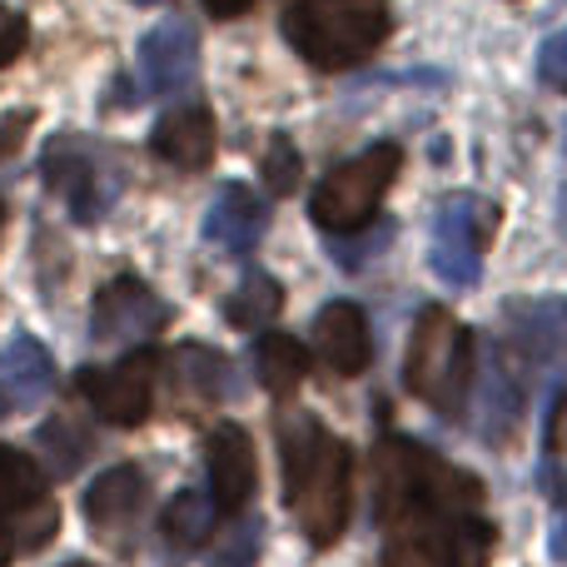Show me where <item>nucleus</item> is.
<instances>
[{"instance_id":"nucleus-1","label":"nucleus","mask_w":567,"mask_h":567,"mask_svg":"<svg viewBox=\"0 0 567 567\" xmlns=\"http://www.w3.org/2000/svg\"><path fill=\"white\" fill-rule=\"evenodd\" d=\"M279 453H284V498H289L303 538L313 548H333L343 523H349V483H353L349 443H339L309 413H289L279 423Z\"/></svg>"},{"instance_id":"nucleus-2","label":"nucleus","mask_w":567,"mask_h":567,"mask_svg":"<svg viewBox=\"0 0 567 567\" xmlns=\"http://www.w3.org/2000/svg\"><path fill=\"white\" fill-rule=\"evenodd\" d=\"M483 503V483L473 473L443 463L413 439H383L373 453V513L383 528L423 518H458Z\"/></svg>"},{"instance_id":"nucleus-3","label":"nucleus","mask_w":567,"mask_h":567,"mask_svg":"<svg viewBox=\"0 0 567 567\" xmlns=\"http://www.w3.org/2000/svg\"><path fill=\"white\" fill-rule=\"evenodd\" d=\"M393 16L389 0H289L284 40L313 70H353L383 45Z\"/></svg>"},{"instance_id":"nucleus-4","label":"nucleus","mask_w":567,"mask_h":567,"mask_svg":"<svg viewBox=\"0 0 567 567\" xmlns=\"http://www.w3.org/2000/svg\"><path fill=\"white\" fill-rule=\"evenodd\" d=\"M403 383L419 403H429L443 419H458L473 389V333L453 319L443 303L413 319L409 359H403Z\"/></svg>"},{"instance_id":"nucleus-5","label":"nucleus","mask_w":567,"mask_h":567,"mask_svg":"<svg viewBox=\"0 0 567 567\" xmlns=\"http://www.w3.org/2000/svg\"><path fill=\"white\" fill-rule=\"evenodd\" d=\"M399 169H403V150L393 140H379V145L343 159L339 169H329L319 179V189L309 195V219L329 239L359 235V229H369L379 219V205L389 195V185L399 179Z\"/></svg>"},{"instance_id":"nucleus-6","label":"nucleus","mask_w":567,"mask_h":567,"mask_svg":"<svg viewBox=\"0 0 567 567\" xmlns=\"http://www.w3.org/2000/svg\"><path fill=\"white\" fill-rule=\"evenodd\" d=\"M60 528V508L45 493V473L30 453L0 443V567L40 553Z\"/></svg>"},{"instance_id":"nucleus-7","label":"nucleus","mask_w":567,"mask_h":567,"mask_svg":"<svg viewBox=\"0 0 567 567\" xmlns=\"http://www.w3.org/2000/svg\"><path fill=\"white\" fill-rule=\"evenodd\" d=\"M498 235V209L478 195H453L443 199L439 219H433V245L429 265L449 289H478L483 275V249Z\"/></svg>"},{"instance_id":"nucleus-8","label":"nucleus","mask_w":567,"mask_h":567,"mask_svg":"<svg viewBox=\"0 0 567 567\" xmlns=\"http://www.w3.org/2000/svg\"><path fill=\"white\" fill-rule=\"evenodd\" d=\"M493 528L473 513L458 518H423L389 533L383 567H488Z\"/></svg>"},{"instance_id":"nucleus-9","label":"nucleus","mask_w":567,"mask_h":567,"mask_svg":"<svg viewBox=\"0 0 567 567\" xmlns=\"http://www.w3.org/2000/svg\"><path fill=\"white\" fill-rule=\"evenodd\" d=\"M508 359L523 379H548L567 369V299H513L508 303Z\"/></svg>"},{"instance_id":"nucleus-10","label":"nucleus","mask_w":567,"mask_h":567,"mask_svg":"<svg viewBox=\"0 0 567 567\" xmlns=\"http://www.w3.org/2000/svg\"><path fill=\"white\" fill-rule=\"evenodd\" d=\"M80 389L115 429H140L155 403V349H135L115 369H80Z\"/></svg>"},{"instance_id":"nucleus-11","label":"nucleus","mask_w":567,"mask_h":567,"mask_svg":"<svg viewBox=\"0 0 567 567\" xmlns=\"http://www.w3.org/2000/svg\"><path fill=\"white\" fill-rule=\"evenodd\" d=\"M40 175H45L50 195H60L75 215V225H95L110 205L120 199V185L100 169L95 155H85L70 140H50L45 155H40Z\"/></svg>"},{"instance_id":"nucleus-12","label":"nucleus","mask_w":567,"mask_h":567,"mask_svg":"<svg viewBox=\"0 0 567 567\" xmlns=\"http://www.w3.org/2000/svg\"><path fill=\"white\" fill-rule=\"evenodd\" d=\"M165 323H169V303L135 275L110 279L95 293V313H90V329H95L100 343H135L159 333Z\"/></svg>"},{"instance_id":"nucleus-13","label":"nucleus","mask_w":567,"mask_h":567,"mask_svg":"<svg viewBox=\"0 0 567 567\" xmlns=\"http://www.w3.org/2000/svg\"><path fill=\"white\" fill-rule=\"evenodd\" d=\"M199 65V40L185 20H159L140 35V80H145L150 95H179V90L195 80Z\"/></svg>"},{"instance_id":"nucleus-14","label":"nucleus","mask_w":567,"mask_h":567,"mask_svg":"<svg viewBox=\"0 0 567 567\" xmlns=\"http://www.w3.org/2000/svg\"><path fill=\"white\" fill-rule=\"evenodd\" d=\"M209 493H215L219 513H239L259 488V458H255V439L239 423H219L209 433Z\"/></svg>"},{"instance_id":"nucleus-15","label":"nucleus","mask_w":567,"mask_h":567,"mask_svg":"<svg viewBox=\"0 0 567 567\" xmlns=\"http://www.w3.org/2000/svg\"><path fill=\"white\" fill-rule=\"evenodd\" d=\"M313 353H319L333 373H343V379H353V373L369 369L373 333H369V319H363L359 303L333 299L313 313Z\"/></svg>"},{"instance_id":"nucleus-16","label":"nucleus","mask_w":567,"mask_h":567,"mask_svg":"<svg viewBox=\"0 0 567 567\" xmlns=\"http://www.w3.org/2000/svg\"><path fill=\"white\" fill-rule=\"evenodd\" d=\"M523 409H528V379H523V369L508 359V349L498 343V349L488 353V369H483L478 433L488 443H503L523 423Z\"/></svg>"},{"instance_id":"nucleus-17","label":"nucleus","mask_w":567,"mask_h":567,"mask_svg":"<svg viewBox=\"0 0 567 567\" xmlns=\"http://www.w3.org/2000/svg\"><path fill=\"white\" fill-rule=\"evenodd\" d=\"M215 145H219V130L205 105H179L169 115H159V125L150 130V150L159 159H169L175 169H209Z\"/></svg>"},{"instance_id":"nucleus-18","label":"nucleus","mask_w":567,"mask_h":567,"mask_svg":"<svg viewBox=\"0 0 567 567\" xmlns=\"http://www.w3.org/2000/svg\"><path fill=\"white\" fill-rule=\"evenodd\" d=\"M269 225V205L249 185H225L205 215V239L225 255H249Z\"/></svg>"},{"instance_id":"nucleus-19","label":"nucleus","mask_w":567,"mask_h":567,"mask_svg":"<svg viewBox=\"0 0 567 567\" xmlns=\"http://www.w3.org/2000/svg\"><path fill=\"white\" fill-rule=\"evenodd\" d=\"M55 389V359L45 353V343L30 339V333H16V339L0 349V393H6L10 409H35V403L50 399Z\"/></svg>"},{"instance_id":"nucleus-20","label":"nucleus","mask_w":567,"mask_h":567,"mask_svg":"<svg viewBox=\"0 0 567 567\" xmlns=\"http://www.w3.org/2000/svg\"><path fill=\"white\" fill-rule=\"evenodd\" d=\"M140 508H145V473L135 463H115L85 488V518L90 528H100V538H115L120 528H130Z\"/></svg>"},{"instance_id":"nucleus-21","label":"nucleus","mask_w":567,"mask_h":567,"mask_svg":"<svg viewBox=\"0 0 567 567\" xmlns=\"http://www.w3.org/2000/svg\"><path fill=\"white\" fill-rule=\"evenodd\" d=\"M175 379H179V389L205 403H219V399H229V393H239L229 359L219 349H209V343H185V349H175Z\"/></svg>"},{"instance_id":"nucleus-22","label":"nucleus","mask_w":567,"mask_h":567,"mask_svg":"<svg viewBox=\"0 0 567 567\" xmlns=\"http://www.w3.org/2000/svg\"><path fill=\"white\" fill-rule=\"evenodd\" d=\"M255 373L275 399H289L303 383V373H309V349L293 333H265L255 343Z\"/></svg>"},{"instance_id":"nucleus-23","label":"nucleus","mask_w":567,"mask_h":567,"mask_svg":"<svg viewBox=\"0 0 567 567\" xmlns=\"http://www.w3.org/2000/svg\"><path fill=\"white\" fill-rule=\"evenodd\" d=\"M215 518H219V503L215 493L205 488H179L175 498H169L165 508V538L179 543V548H195V543H205L209 533H215Z\"/></svg>"},{"instance_id":"nucleus-24","label":"nucleus","mask_w":567,"mask_h":567,"mask_svg":"<svg viewBox=\"0 0 567 567\" xmlns=\"http://www.w3.org/2000/svg\"><path fill=\"white\" fill-rule=\"evenodd\" d=\"M284 309V289L275 275H265V269H249L245 279H239V289L229 293L225 303V319L235 323V329H265V323H275V313Z\"/></svg>"},{"instance_id":"nucleus-25","label":"nucleus","mask_w":567,"mask_h":567,"mask_svg":"<svg viewBox=\"0 0 567 567\" xmlns=\"http://www.w3.org/2000/svg\"><path fill=\"white\" fill-rule=\"evenodd\" d=\"M40 453H50V468L55 473H75L80 463L90 458V449H95V439H90V429H80L75 419H50L45 429L35 433Z\"/></svg>"},{"instance_id":"nucleus-26","label":"nucleus","mask_w":567,"mask_h":567,"mask_svg":"<svg viewBox=\"0 0 567 567\" xmlns=\"http://www.w3.org/2000/svg\"><path fill=\"white\" fill-rule=\"evenodd\" d=\"M259 179H265V189L275 199H284V195H293V189H299L303 159H299V150H293L289 135H269L265 155H259Z\"/></svg>"},{"instance_id":"nucleus-27","label":"nucleus","mask_w":567,"mask_h":567,"mask_svg":"<svg viewBox=\"0 0 567 567\" xmlns=\"http://www.w3.org/2000/svg\"><path fill=\"white\" fill-rule=\"evenodd\" d=\"M265 553V523L259 518H239L225 538L209 548V567H255Z\"/></svg>"},{"instance_id":"nucleus-28","label":"nucleus","mask_w":567,"mask_h":567,"mask_svg":"<svg viewBox=\"0 0 567 567\" xmlns=\"http://www.w3.org/2000/svg\"><path fill=\"white\" fill-rule=\"evenodd\" d=\"M543 488H548V498H553V538H548V548H553V558L558 563H567V473L543 468Z\"/></svg>"},{"instance_id":"nucleus-29","label":"nucleus","mask_w":567,"mask_h":567,"mask_svg":"<svg viewBox=\"0 0 567 567\" xmlns=\"http://www.w3.org/2000/svg\"><path fill=\"white\" fill-rule=\"evenodd\" d=\"M538 75L548 90H567V30H553L538 45Z\"/></svg>"},{"instance_id":"nucleus-30","label":"nucleus","mask_w":567,"mask_h":567,"mask_svg":"<svg viewBox=\"0 0 567 567\" xmlns=\"http://www.w3.org/2000/svg\"><path fill=\"white\" fill-rule=\"evenodd\" d=\"M389 239H393V225L383 219V225H373V239H363V245H343V239H329V255L339 259L343 269H359L369 255H379V249H389Z\"/></svg>"},{"instance_id":"nucleus-31","label":"nucleus","mask_w":567,"mask_h":567,"mask_svg":"<svg viewBox=\"0 0 567 567\" xmlns=\"http://www.w3.org/2000/svg\"><path fill=\"white\" fill-rule=\"evenodd\" d=\"M25 125H30V110H10L6 130H0V159L16 155V145H20V135H25Z\"/></svg>"},{"instance_id":"nucleus-32","label":"nucleus","mask_w":567,"mask_h":567,"mask_svg":"<svg viewBox=\"0 0 567 567\" xmlns=\"http://www.w3.org/2000/svg\"><path fill=\"white\" fill-rule=\"evenodd\" d=\"M20 50H25V25H20V20L10 16L6 25H0V65H10V60H16Z\"/></svg>"},{"instance_id":"nucleus-33","label":"nucleus","mask_w":567,"mask_h":567,"mask_svg":"<svg viewBox=\"0 0 567 567\" xmlns=\"http://www.w3.org/2000/svg\"><path fill=\"white\" fill-rule=\"evenodd\" d=\"M249 6H255V0H205V10L215 20H235V16H245Z\"/></svg>"},{"instance_id":"nucleus-34","label":"nucleus","mask_w":567,"mask_h":567,"mask_svg":"<svg viewBox=\"0 0 567 567\" xmlns=\"http://www.w3.org/2000/svg\"><path fill=\"white\" fill-rule=\"evenodd\" d=\"M553 449H567V399L558 403V413H553Z\"/></svg>"},{"instance_id":"nucleus-35","label":"nucleus","mask_w":567,"mask_h":567,"mask_svg":"<svg viewBox=\"0 0 567 567\" xmlns=\"http://www.w3.org/2000/svg\"><path fill=\"white\" fill-rule=\"evenodd\" d=\"M558 215H563V235H567V189H563V205H558Z\"/></svg>"},{"instance_id":"nucleus-36","label":"nucleus","mask_w":567,"mask_h":567,"mask_svg":"<svg viewBox=\"0 0 567 567\" xmlns=\"http://www.w3.org/2000/svg\"><path fill=\"white\" fill-rule=\"evenodd\" d=\"M65 567H100V563H85V558H80V563H65Z\"/></svg>"},{"instance_id":"nucleus-37","label":"nucleus","mask_w":567,"mask_h":567,"mask_svg":"<svg viewBox=\"0 0 567 567\" xmlns=\"http://www.w3.org/2000/svg\"><path fill=\"white\" fill-rule=\"evenodd\" d=\"M6 20H10V16H6V10H0V25H6Z\"/></svg>"}]
</instances>
